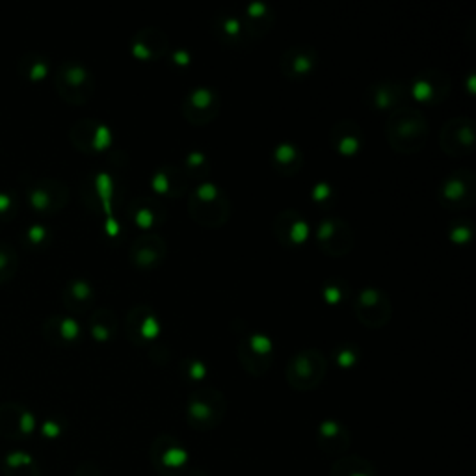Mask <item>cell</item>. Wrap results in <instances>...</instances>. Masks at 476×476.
<instances>
[{
    "label": "cell",
    "instance_id": "cell-1",
    "mask_svg": "<svg viewBox=\"0 0 476 476\" xmlns=\"http://www.w3.org/2000/svg\"><path fill=\"white\" fill-rule=\"evenodd\" d=\"M430 135V125L426 116L406 105L389 114L385 121V138L393 151L400 155H415L424 149Z\"/></svg>",
    "mask_w": 476,
    "mask_h": 476
},
{
    "label": "cell",
    "instance_id": "cell-2",
    "mask_svg": "<svg viewBox=\"0 0 476 476\" xmlns=\"http://www.w3.org/2000/svg\"><path fill=\"white\" fill-rule=\"evenodd\" d=\"M190 218L207 229H218L231 218V199L216 183L203 181L188 196Z\"/></svg>",
    "mask_w": 476,
    "mask_h": 476
},
{
    "label": "cell",
    "instance_id": "cell-3",
    "mask_svg": "<svg viewBox=\"0 0 476 476\" xmlns=\"http://www.w3.org/2000/svg\"><path fill=\"white\" fill-rule=\"evenodd\" d=\"M228 413V400L220 389L203 385L194 389L187 402V422L196 431L218 428Z\"/></svg>",
    "mask_w": 476,
    "mask_h": 476
},
{
    "label": "cell",
    "instance_id": "cell-4",
    "mask_svg": "<svg viewBox=\"0 0 476 476\" xmlns=\"http://www.w3.org/2000/svg\"><path fill=\"white\" fill-rule=\"evenodd\" d=\"M328 372V360L319 349L296 352L285 369V378L290 389L298 393H309L319 389Z\"/></svg>",
    "mask_w": 476,
    "mask_h": 476
},
{
    "label": "cell",
    "instance_id": "cell-5",
    "mask_svg": "<svg viewBox=\"0 0 476 476\" xmlns=\"http://www.w3.org/2000/svg\"><path fill=\"white\" fill-rule=\"evenodd\" d=\"M55 86L58 96L66 103L82 106L94 97L96 78L84 64L76 60H67L58 67L55 75Z\"/></svg>",
    "mask_w": 476,
    "mask_h": 476
},
{
    "label": "cell",
    "instance_id": "cell-6",
    "mask_svg": "<svg viewBox=\"0 0 476 476\" xmlns=\"http://www.w3.org/2000/svg\"><path fill=\"white\" fill-rule=\"evenodd\" d=\"M149 461L158 476H185L192 467L185 445L169 434H160L149 447Z\"/></svg>",
    "mask_w": 476,
    "mask_h": 476
},
{
    "label": "cell",
    "instance_id": "cell-7",
    "mask_svg": "<svg viewBox=\"0 0 476 476\" xmlns=\"http://www.w3.org/2000/svg\"><path fill=\"white\" fill-rule=\"evenodd\" d=\"M237 356H238V363L249 376L261 378L274 365V358H276L274 342L268 335L261 331L248 333L238 340Z\"/></svg>",
    "mask_w": 476,
    "mask_h": 476
},
{
    "label": "cell",
    "instance_id": "cell-8",
    "mask_svg": "<svg viewBox=\"0 0 476 476\" xmlns=\"http://www.w3.org/2000/svg\"><path fill=\"white\" fill-rule=\"evenodd\" d=\"M356 319L370 329L385 328L393 319V304L389 294L376 287H365L358 292L352 304Z\"/></svg>",
    "mask_w": 476,
    "mask_h": 476
},
{
    "label": "cell",
    "instance_id": "cell-9",
    "mask_svg": "<svg viewBox=\"0 0 476 476\" xmlns=\"http://www.w3.org/2000/svg\"><path fill=\"white\" fill-rule=\"evenodd\" d=\"M222 110V97L218 90L210 88V86H196L192 88L183 103H181V114L192 127H207L216 117H218Z\"/></svg>",
    "mask_w": 476,
    "mask_h": 476
},
{
    "label": "cell",
    "instance_id": "cell-10",
    "mask_svg": "<svg viewBox=\"0 0 476 476\" xmlns=\"http://www.w3.org/2000/svg\"><path fill=\"white\" fill-rule=\"evenodd\" d=\"M438 201L447 210H463L476 201V176L463 167L452 171L438 188Z\"/></svg>",
    "mask_w": 476,
    "mask_h": 476
},
{
    "label": "cell",
    "instance_id": "cell-11",
    "mask_svg": "<svg viewBox=\"0 0 476 476\" xmlns=\"http://www.w3.org/2000/svg\"><path fill=\"white\" fill-rule=\"evenodd\" d=\"M452 90V80L449 73L441 69H424L417 73L408 86L410 99L424 106L441 105Z\"/></svg>",
    "mask_w": 476,
    "mask_h": 476
},
{
    "label": "cell",
    "instance_id": "cell-12",
    "mask_svg": "<svg viewBox=\"0 0 476 476\" xmlns=\"http://www.w3.org/2000/svg\"><path fill=\"white\" fill-rule=\"evenodd\" d=\"M125 335L137 346H153L160 342L162 320L153 308L135 306L125 317Z\"/></svg>",
    "mask_w": 476,
    "mask_h": 476
},
{
    "label": "cell",
    "instance_id": "cell-13",
    "mask_svg": "<svg viewBox=\"0 0 476 476\" xmlns=\"http://www.w3.org/2000/svg\"><path fill=\"white\" fill-rule=\"evenodd\" d=\"M315 240L319 248L329 257L349 255L356 244V233L349 222L340 218H324L315 228Z\"/></svg>",
    "mask_w": 476,
    "mask_h": 476
},
{
    "label": "cell",
    "instance_id": "cell-14",
    "mask_svg": "<svg viewBox=\"0 0 476 476\" xmlns=\"http://www.w3.org/2000/svg\"><path fill=\"white\" fill-rule=\"evenodd\" d=\"M82 197L90 208L101 210L105 214V218L114 216L116 205L119 203L121 190L119 183L116 181L114 176H110L108 171H97L92 177L86 181L82 188Z\"/></svg>",
    "mask_w": 476,
    "mask_h": 476
},
{
    "label": "cell",
    "instance_id": "cell-15",
    "mask_svg": "<svg viewBox=\"0 0 476 476\" xmlns=\"http://www.w3.org/2000/svg\"><path fill=\"white\" fill-rule=\"evenodd\" d=\"M71 144L86 155H99L112 147L114 135L110 127L97 119H80L71 127Z\"/></svg>",
    "mask_w": 476,
    "mask_h": 476
},
{
    "label": "cell",
    "instance_id": "cell-16",
    "mask_svg": "<svg viewBox=\"0 0 476 476\" xmlns=\"http://www.w3.org/2000/svg\"><path fill=\"white\" fill-rule=\"evenodd\" d=\"M474 121L467 116L449 119L440 131V147L452 158L467 157L474 151Z\"/></svg>",
    "mask_w": 476,
    "mask_h": 476
},
{
    "label": "cell",
    "instance_id": "cell-17",
    "mask_svg": "<svg viewBox=\"0 0 476 476\" xmlns=\"http://www.w3.org/2000/svg\"><path fill=\"white\" fill-rule=\"evenodd\" d=\"M32 210L37 214H56L69 201V188L56 179L35 181L26 192Z\"/></svg>",
    "mask_w": 476,
    "mask_h": 476
},
{
    "label": "cell",
    "instance_id": "cell-18",
    "mask_svg": "<svg viewBox=\"0 0 476 476\" xmlns=\"http://www.w3.org/2000/svg\"><path fill=\"white\" fill-rule=\"evenodd\" d=\"M274 235L279 244L285 248H299L304 246L311 237V226L304 218V214H299L294 208L281 210L274 220Z\"/></svg>",
    "mask_w": 476,
    "mask_h": 476
},
{
    "label": "cell",
    "instance_id": "cell-19",
    "mask_svg": "<svg viewBox=\"0 0 476 476\" xmlns=\"http://www.w3.org/2000/svg\"><path fill=\"white\" fill-rule=\"evenodd\" d=\"M365 101L370 108L378 112H395L408 105L410 92L408 86L395 80H381L369 86L365 92Z\"/></svg>",
    "mask_w": 476,
    "mask_h": 476
},
{
    "label": "cell",
    "instance_id": "cell-20",
    "mask_svg": "<svg viewBox=\"0 0 476 476\" xmlns=\"http://www.w3.org/2000/svg\"><path fill=\"white\" fill-rule=\"evenodd\" d=\"M167 257V244L160 235L147 233L138 237L128 249V263L138 270H155Z\"/></svg>",
    "mask_w": 476,
    "mask_h": 476
},
{
    "label": "cell",
    "instance_id": "cell-21",
    "mask_svg": "<svg viewBox=\"0 0 476 476\" xmlns=\"http://www.w3.org/2000/svg\"><path fill=\"white\" fill-rule=\"evenodd\" d=\"M319 66V53L313 46H290L283 55L279 62L281 75L287 80H304L315 73Z\"/></svg>",
    "mask_w": 476,
    "mask_h": 476
},
{
    "label": "cell",
    "instance_id": "cell-22",
    "mask_svg": "<svg viewBox=\"0 0 476 476\" xmlns=\"http://www.w3.org/2000/svg\"><path fill=\"white\" fill-rule=\"evenodd\" d=\"M128 49L140 62H158L169 53V35L157 26H146L133 35Z\"/></svg>",
    "mask_w": 476,
    "mask_h": 476
},
{
    "label": "cell",
    "instance_id": "cell-23",
    "mask_svg": "<svg viewBox=\"0 0 476 476\" xmlns=\"http://www.w3.org/2000/svg\"><path fill=\"white\" fill-rule=\"evenodd\" d=\"M190 179L185 176L181 166L176 164H162L158 166L149 179V188L153 194L166 197V199H177L188 192Z\"/></svg>",
    "mask_w": 476,
    "mask_h": 476
},
{
    "label": "cell",
    "instance_id": "cell-24",
    "mask_svg": "<svg viewBox=\"0 0 476 476\" xmlns=\"http://www.w3.org/2000/svg\"><path fill=\"white\" fill-rule=\"evenodd\" d=\"M317 447L329 458H342L352 447V434L346 424L328 419L317 428Z\"/></svg>",
    "mask_w": 476,
    "mask_h": 476
},
{
    "label": "cell",
    "instance_id": "cell-25",
    "mask_svg": "<svg viewBox=\"0 0 476 476\" xmlns=\"http://www.w3.org/2000/svg\"><path fill=\"white\" fill-rule=\"evenodd\" d=\"M329 142L335 153L342 158H354L365 146V135L360 123L352 119H339L329 133Z\"/></svg>",
    "mask_w": 476,
    "mask_h": 476
},
{
    "label": "cell",
    "instance_id": "cell-26",
    "mask_svg": "<svg viewBox=\"0 0 476 476\" xmlns=\"http://www.w3.org/2000/svg\"><path fill=\"white\" fill-rule=\"evenodd\" d=\"M212 34L222 46L229 49H242L251 43V37L246 32V26L240 19V14L224 12L212 19Z\"/></svg>",
    "mask_w": 476,
    "mask_h": 476
},
{
    "label": "cell",
    "instance_id": "cell-27",
    "mask_svg": "<svg viewBox=\"0 0 476 476\" xmlns=\"http://www.w3.org/2000/svg\"><path fill=\"white\" fill-rule=\"evenodd\" d=\"M240 19L251 41L263 39L267 34L272 32L276 25V14L272 6L268 3H263V0H253V3L246 5L240 12Z\"/></svg>",
    "mask_w": 476,
    "mask_h": 476
},
{
    "label": "cell",
    "instance_id": "cell-28",
    "mask_svg": "<svg viewBox=\"0 0 476 476\" xmlns=\"http://www.w3.org/2000/svg\"><path fill=\"white\" fill-rule=\"evenodd\" d=\"M128 218L142 231L151 233L166 222V210L153 196H138L128 205Z\"/></svg>",
    "mask_w": 476,
    "mask_h": 476
},
{
    "label": "cell",
    "instance_id": "cell-29",
    "mask_svg": "<svg viewBox=\"0 0 476 476\" xmlns=\"http://www.w3.org/2000/svg\"><path fill=\"white\" fill-rule=\"evenodd\" d=\"M64 306L67 308V311H71L73 315H80L86 313L96 301V289L88 279H71L66 287H64Z\"/></svg>",
    "mask_w": 476,
    "mask_h": 476
},
{
    "label": "cell",
    "instance_id": "cell-30",
    "mask_svg": "<svg viewBox=\"0 0 476 476\" xmlns=\"http://www.w3.org/2000/svg\"><path fill=\"white\" fill-rule=\"evenodd\" d=\"M270 162L279 176L294 177L296 173H299L301 167H304L306 158H304V151L299 149V146H296L292 142H281L274 147V151L270 155Z\"/></svg>",
    "mask_w": 476,
    "mask_h": 476
},
{
    "label": "cell",
    "instance_id": "cell-31",
    "mask_svg": "<svg viewBox=\"0 0 476 476\" xmlns=\"http://www.w3.org/2000/svg\"><path fill=\"white\" fill-rule=\"evenodd\" d=\"M46 337L53 344H76L82 337V328L75 317L56 315L47 320Z\"/></svg>",
    "mask_w": 476,
    "mask_h": 476
},
{
    "label": "cell",
    "instance_id": "cell-32",
    "mask_svg": "<svg viewBox=\"0 0 476 476\" xmlns=\"http://www.w3.org/2000/svg\"><path fill=\"white\" fill-rule=\"evenodd\" d=\"M117 317L112 309L101 308L96 309L90 317V335L96 342L106 344L110 342L117 333Z\"/></svg>",
    "mask_w": 476,
    "mask_h": 476
},
{
    "label": "cell",
    "instance_id": "cell-33",
    "mask_svg": "<svg viewBox=\"0 0 476 476\" xmlns=\"http://www.w3.org/2000/svg\"><path fill=\"white\" fill-rule=\"evenodd\" d=\"M329 476H376V471L374 465L363 456L346 454L333 461Z\"/></svg>",
    "mask_w": 476,
    "mask_h": 476
},
{
    "label": "cell",
    "instance_id": "cell-34",
    "mask_svg": "<svg viewBox=\"0 0 476 476\" xmlns=\"http://www.w3.org/2000/svg\"><path fill=\"white\" fill-rule=\"evenodd\" d=\"M181 169L185 171V176L190 179V181H196V183H203V181H208L210 173H212V164H210V157L205 153V151H190L185 160H183V166Z\"/></svg>",
    "mask_w": 476,
    "mask_h": 476
},
{
    "label": "cell",
    "instance_id": "cell-35",
    "mask_svg": "<svg viewBox=\"0 0 476 476\" xmlns=\"http://www.w3.org/2000/svg\"><path fill=\"white\" fill-rule=\"evenodd\" d=\"M23 410L25 408L15 406V404L0 406V436L10 438V440L23 438L21 428H19V420H21Z\"/></svg>",
    "mask_w": 476,
    "mask_h": 476
},
{
    "label": "cell",
    "instance_id": "cell-36",
    "mask_svg": "<svg viewBox=\"0 0 476 476\" xmlns=\"http://www.w3.org/2000/svg\"><path fill=\"white\" fill-rule=\"evenodd\" d=\"M21 73L28 82H43L51 75V62L41 55H28L21 60Z\"/></svg>",
    "mask_w": 476,
    "mask_h": 476
},
{
    "label": "cell",
    "instance_id": "cell-37",
    "mask_svg": "<svg viewBox=\"0 0 476 476\" xmlns=\"http://www.w3.org/2000/svg\"><path fill=\"white\" fill-rule=\"evenodd\" d=\"M350 298V285L340 278H329L322 285V299L328 306L337 308Z\"/></svg>",
    "mask_w": 476,
    "mask_h": 476
},
{
    "label": "cell",
    "instance_id": "cell-38",
    "mask_svg": "<svg viewBox=\"0 0 476 476\" xmlns=\"http://www.w3.org/2000/svg\"><path fill=\"white\" fill-rule=\"evenodd\" d=\"M5 476H39V469L26 452H14L6 456Z\"/></svg>",
    "mask_w": 476,
    "mask_h": 476
},
{
    "label": "cell",
    "instance_id": "cell-39",
    "mask_svg": "<svg viewBox=\"0 0 476 476\" xmlns=\"http://www.w3.org/2000/svg\"><path fill=\"white\" fill-rule=\"evenodd\" d=\"M19 267V257L10 242L0 240V285L14 279Z\"/></svg>",
    "mask_w": 476,
    "mask_h": 476
},
{
    "label": "cell",
    "instance_id": "cell-40",
    "mask_svg": "<svg viewBox=\"0 0 476 476\" xmlns=\"http://www.w3.org/2000/svg\"><path fill=\"white\" fill-rule=\"evenodd\" d=\"M360 360H361L360 346L352 342H340L333 352V361L342 370H352L354 367H358Z\"/></svg>",
    "mask_w": 476,
    "mask_h": 476
},
{
    "label": "cell",
    "instance_id": "cell-41",
    "mask_svg": "<svg viewBox=\"0 0 476 476\" xmlns=\"http://www.w3.org/2000/svg\"><path fill=\"white\" fill-rule=\"evenodd\" d=\"M447 235H449V240L456 246H465L472 240L474 237V224L467 218H460V220H454L451 222L449 229H447Z\"/></svg>",
    "mask_w": 476,
    "mask_h": 476
},
{
    "label": "cell",
    "instance_id": "cell-42",
    "mask_svg": "<svg viewBox=\"0 0 476 476\" xmlns=\"http://www.w3.org/2000/svg\"><path fill=\"white\" fill-rule=\"evenodd\" d=\"M181 374L188 380V381H194V383H199L207 378L208 374V367L203 360L199 358H185L183 363H181Z\"/></svg>",
    "mask_w": 476,
    "mask_h": 476
},
{
    "label": "cell",
    "instance_id": "cell-43",
    "mask_svg": "<svg viewBox=\"0 0 476 476\" xmlns=\"http://www.w3.org/2000/svg\"><path fill=\"white\" fill-rule=\"evenodd\" d=\"M333 199H335V190H333V187L329 183H326V181L315 183V187L311 188V201L317 207L328 208V207H331Z\"/></svg>",
    "mask_w": 476,
    "mask_h": 476
},
{
    "label": "cell",
    "instance_id": "cell-44",
    "mask_svg": "<svg viewBox=\"0 0 476 476\" xmlns=\"http://www.w3.org/2000/svg\"><path fill=\"white\" fill-rule=\"evenodd\" d=\"M26 240L32 246H43L49 240V229L41 224H34L26 229Z\"/></svg>",
    "mask_w": 476,
    "mask_h": 476
},
{
    "label": "cell",
    "instance_id": "cell-45",
    "mask_svg": "<svg viewBox=\"0 0 476 476\" xmlns=\"http://www.w3.org/2000/svg\"><path fill=\"white\" fill-rule=\"evenodd\" d=\"M169 60H171V64L176 66V67H179V69H185V67L192 66V60H194V56H192V53H190L188 49H177V51H173V53H171Z\"/></svg>",
    "mask_w": 476,
    "mask_h": 476
},
{
    "label": "cell",
    "instance_id": "cell-46",
    "mask_svg": "<svg viewBox=\"0 0 476 476\" xmlns=\"http://www.w3.org/2000/svg\"><path fill=\"white\" fill-rule=\"evenodd\" d=\"M19 428H21V434L23 436H30L34 428H35V417L28 411V410H23L21 413V420H19Z\"/></svg>",
    "mask_w": 476,
    "mask_h": 476
},
{
    "label": "cell",
    "instance_id": "cell-47",
    "mask_svg": "<svg viewBox=\"0 0 476 476\" xmlns=\"http://www.w3.org/2000/svg\"><path fill=\"white\" fill-rule=\"evenodd\" d=\"M41 434L49 440H56L62 434V426L56 420H47L41 426Z\"/></svg>",
    "mask_w": 476,
    "mask_h": 476
},
{
    "label": "cell",
    "instance_id": "cell-48",
    "mask_svg": "<svg viewBox=\"0 0 476 476\" xmlns=\"http://www.w3.org/2000/svg\"><path fill=\"white\" fill-rule=\"evenodd\" d=\"M15 210V199L8 192H0V216H6Z\"/></svg>",
    "mask_w": 476,
    "mask_h": 476
},
{
    "label": "cell",
    "instance_id": "cell-49",
    "mask_svg": "<svg viewBox=\"0 0 476 476\" xmlns=\"http://www.w3.org/2000/svg\"><path fill=\"white\" fill-rule=\"evenodd\" d=\"M105 233L110 238H116L121 233V228H119V224L116 220V216H108V218H105Z\"/></svg>",
    "mask_w": 476,
    "mask_h": 476
},
{
    "label": "cell",
    "instance_id": "cell-50",
    "mask_svg": "<svg viewBox=\"0 0 476 476\" xmlns=\"http://www.w3.org/2000/svg\"><path fill=\"white\" fill-rule=\"evenodd\" d=\"M75 476H103V474H101L99 467H96L94 463H84L78 467Z\"/></svg>",
    "mask_w": 476,
    "mask_h": 476
},
{
    "label": "cell",
    "instance_id": "cell-51",
    "mask_svg": "<svg viewBox=\"0 0 476 476\" xmlns=\"http://www.w3.org/2000/svg\"><path fill=\"white\" fill-rule=\"evenodd\" d=\"M185 476H210V474H208L205 469H201V467H194V465H192V467L187 471Z\"/></svg>",
    "mask_w": 476,
    "mask_h": 476
},
{
    "label": "cell",
    "instance_id": "cell-52",
    "mask_svg": "<svg viewBox=\"0 0 476 476\" xmlns=\"http://www.w3.org/2000/svg\"><path fill=\"white\" fill-rule=\"evenodd\" d=\"M472 82H474V73L469 75V94H474V86H472Z\"/></svg>",
    "mask_w": 476,
    "mask_h": 476
}]
</instances>
